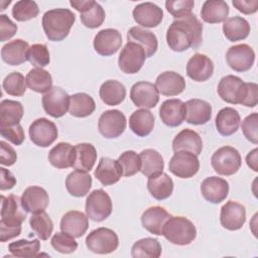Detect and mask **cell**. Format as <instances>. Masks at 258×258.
I'll return each mask as SVG.
<instances>
[{
	"mask_svg": "<svg viewBox=\"0 0 258 258\" xmlns=\"http://www.w3.org/2000/svg\"><path fill=\"white\" fill-rule=\"evenodd\" d=\"M21 203L27 213H39L44 211L49 204L48 194L44 188L32 185L23 191L21 196Z\"/></svg>",
	"mask_w": 258,
	"mask_h": 258,
	"instance_id": "obj_23",
	"label": "cell"
},
{
	"mask_svg": "<svg viewBox=\"0 0 258 258\" xmlns=\"http://www.w3.org/2000/svg\"><path fill=\"white\" fill-rule=\"evenodd\" d=\"M128 41H133L141 45L145 51L146 57L152 56L158 47L156 35L141 26H133L127 32Z\"/></svg>",
	"mask_w": 258,
	"mask_h": 258,
	"instance_id": "obj_32",
	"label": "cell"
},
{
	"mask_svg": "<svg viewBox=\"0 0 258 258\" xmlns=\"http://www.w3.org/2000/svg\"><path fill=\"white\" fill-rule=\"evenodd\" d=\"M94 49L103 56H110L116 53L122 45V35L114 28L100 30L94 37Z\"/></svg>",
	"mask_w": 258,
	"mask_h": 258,
	"instance_id": "obj_16",
	"label": "cell"
},
{
	"mask_svg": "<svg viewBox=\"0 0 258 258\" xmlns=\"http://www.w3.org/2000/svg\"><path fill=\"white\" fill-rule=\"evenodd\" d=\"M118 161L121 165L124 176H132L140 171L141 159L139 154L133 150H127L121 153L118 157Z\"/></svg>",
	"mask_w": 258,
	"mask_h": 258,
	"instance_id": "obj_50",
	"label": "cell"
},
{
	"mask_svg": "<svg viewBox=\"0 0 258 258\" xmlns=\"http://www.w3.org/2000/svg\"><path fill=\"white\" fill-rule=\"evenodd\" d=\"M220 222L223 228L229 231H236L243 227L246 222V209L243 205L228 201L222 208Z\"/></svg>",
	"mask_w": 258,
	"mask_h": 258,
	"instance_id": "obj_17",
	"label": "cell"
},
{
	"mask_svg": "<svg viewBox=\"0 0 258 258\" xmlns=\"http://www.w3.org/2000/svg\"><path fill=\"white\" fill-rule=\"evenodd\" d=\"M201 192L207 202L220 204L226 200L229 194V183L218 176H209L201 184Z\"/></svg>",
	"mask_w": 258,
	"mask_h": 258,
	"instance_id": "obj_20",
	"label": "cell"
},
{
	"mask_svg": "<svg viewBox=\"0 0 258 258\" xmlns=\"http://www.w3.org/2000/svg\"><path fill=\"white\" fill-rule=\"evenodd\" d=\"M130 99L136 107L154 108L159 101V92L154 84L141 81L135 83L130 90Z\"/></svg>",
	"mask_w": 258,
	"mask_h": 258,
	"instance_id": "obj_15",
	"label": "cell"
},
{
	"mask_svg": "<svg viewBox=\"0 0 258 258\" xmlns=\"http://www.w3.org/2000/svg\"><path fill=\"white\" fill-rule=\"evenodd\" d=\"M27 60L36 68L46 67L50 61L47 46L42 43H35L29 46L27 51Z\"/></svg>",
	"mask_w": 258,
	"mask_h": 258,
	"instance_id": "obj_51",
	"label": "cell"
},
{
	"mask_svg": "<svg viewBox=\"0 0 258 258\" xmlns=\"http://www.w3.org/2000/svg\"><path fill=\"white\" fill-rule=\"evenodd\" d=\"M39 13V8L36 2L32 0L17 1L12 8V16L17 21L23 22L35 18Z\"/></svg>",
	"mask_w": 258,
	"mask_h": 258,
	"instance_id": "obj_48",
	"label": "cell"
},
{
	"mask_svg": "<svg viewBox=\"0 0 258 258\" xmlns=\"http://www.w3.org/2000/svg\"><path fill=\"white\" fill-rule=\"evenodd\" d=\"M257 152L258 149L255 148L252 151H250L246 156V162L247 165L254 171H258V162H257Z\"/></svg>",
	"mask_w": 258,
	"mask_h": 258,
	"instance_id": "obj_61",
	"label": "cell"
},
{
	"mask_svg": "<svg viewBox=\"0 0 258 258\" xmlns=\"http://www.w3.org/2000/svg\"><path fill=\"white\" fill-rule=\"evenodd\" d=\"M141 159L140 171L143 175L147 177L155 176L163 172L164 161L162 155L155 149L147 148L140 152Z\"/></svg>",
	"mask_w": 258,
	"mask_h": 258,
	"instance_id": "obj_38",
	"label": "cell"
},
{
	"mask_svg": "<svg viewBox=\"0 0 258 258\" xmlns=\"http://www.w3.org/2000/svg\"><path fill=\"white\" fill-rule=\"evenodd\" d=\"M185 104V121L192 125H204L212 118V106L201 99H190Z\"/></svg>",
	"mask_w": 258,
	"mask_h": 258,
	"instance_id": "obj_27",
	"label": "cell"
},
{
	"mask_svg": "<svg viewBox=\"0 0 258 258\" xmlns=\"http://www.w3.org/2000/svg\"><path fill=\"white\" fill-rule=\"evenodd\" d=\"M154 115L147 109L134 111L129 118L131 131L139 137H145L151 133L154 127Z\"/></svg>",
	"mask_w": 258,
	"mask_h": 258,
	"instance_id": "obj_34",
	"label": "cell"
},
{
	"mask_svg": "<svg viewBox=\"0 0 258 258\" xmlns=\"http://www.w3.org/2000/svg\"><path fill=\"white\" fill-rule=\"evenodd\" d=\"M194 6L192 0H167L165 2L166 10L176 19L190 14Z\"/></svg>",
	"mask_w": 258,
	"mask_h": 258,
	"instance_id": "obj_53",
	"label": "cell"
},
{
	"mask_svg": "<svg viewBox=\"0 0 258 258\" xmlns=\"http://www.w3.org/2000/svg\"><path fill=\"white\" fill-rule=\"evenodd\" d=\"M147 189L155 200L162 201L171 196L173 191V181L167 173L161 172L158 175L148 177Z\"/></svg>",
	"mask_w": 258,
	"mask_h": 258,
	"instance_id": "obj_41",
	"label": "cell"
},
{
	"mask_svg": "<svg viewBox=\"0 0 258 258\" xmlns=\"http://www.w3.org/2000/svg\"><path fill=\"white\" fill-rule=\"evenodd\" d=\"M126 123V117L120 110H107L99 118L98 129L105 138H117L125 131Z\"/></svg>",
	"mask_w": 258,
	"mask_h": 258,
	"instance_id": "obj_12",
	"label": "cell"
},
{
	"mask_svg": "<svg viewBox=\"0 0 258 258\" xmlns=\"http://www.w3.org/2000/svg\"><path fill=\"white\" fill-rule=\"evenodd\" d=\"M27 87L36 93H46L52 88L51 75L42 68H34L26 75Z\"/></svg>",
	"mask_w": 258,
	"mask_h": 258,
	"instance_id": "obj_44",
	"label": "cell"
},
{
	"mask_svg": "<svg viewBox=\"0 0 258 258\" xmlns=\"http://www.w3.org/2000/svg\"><path fill=\"white\" fill-rule=\"evenodd\" d=\"M257 127H258V114L252 113L248 115L243 121H242V132L247 140L252 142L253 144L258 143V133H257Z\"/></svg>",
	"mask_w": 258,
	"mask_h": 258,
	"instance_id": "obj_54",
	"label": "cell"
},
{
	"mask_svg": "<svg viewBox=\"0 0 258 258\" xmlns=\"http://www.w3.org/2000/svg\"><path fill=\"white\" fill-rule=\"evenodd\" d=\"M203 41V24L192 13L175 19L167 28L166 42L176 52L197 49Z\"/></svg>",
	"mask_w": 258,
	"mask_h": 258,
	"instance_id": "obj_1",
	"label": "cell"
},
{
	"mask_svg": "<svg viewBox=\"0 0 258 258\" xmlns=\"http://www.w3.org/2000/svg\"><path fill=\"white\" fill-rule=\"evenodd\" d=\"M245 89V82L237 76L223 77L218 84L217 92L221 99L229 104H240Z\"/></svg>",
	"mask_w": 258,
	"mask_h": 258,
	"instance_id": "obj_18",
	"label": "cell"
},
{
	"mask_svg": "<svg viewBox=\"0 0 258 258\" xmlns=\"http://www.w3.org/2000/svg\"><path fill=\"white\" fill-rule=\"evenodd\" d=\"M226 60L229 67L235 72H247L254 64L255 52L253 48L246 43L233 45L227 50Z\"/></svg>",
	"mask_w": 258,
	"mask_h": 258,
	"instance_id": "obj_14",
	"label": "cell"
},
{
	"mask_svg": "<svg viewBox=\"0 0 258 258\" xmlns=\"http://www.w3.org/2000/svg\"><path fill=\"white\" fill-rule=\"evenodd\" d=\"M87 248L96 254H109L114 252L119 246L117 234L105 227L98 228L90 232L86 237Z\"/></svg>",
	"mask_w": 258,
	"mask_h": 258,
	"instance_id": "obj_6",
	"label": "cell"
},
{
	"mask_svg": "<svg viewBox=\"0 0 258 258\" xmlns=\"http://www.w3.org/2000/svg\"><path fill=\"white\" fill-rule=\"evenodd\" d=\"M171 215L160 206H153L145 210L141 216V223L145 230L149 233L161 236L164 223Z\"/></svg>",
	"mask_w": 258,
	"mask_h": 258,
	"instance_id": "obj_25",
	"label": "cell"
},
{
	"mask_svg": "<svg viewBox=\"0 0 258 258\" xmlns=\"http://www.w3.org/2000/svg\"><path fill=\"white\" fill-rule=\"evenodd\" d=\"M145 58L146 54L141 45L133 41H127L119 54L118 66L123 73L134 75L141 70Z\"/></svg>",
	"mask_w": 258,
	"mask_h": 258,
	"instance_id": "obj_8",
	"label": "cell"
},
{
	"mask_svg": "<svg viewBox=\"0 0 258 258\" xmlns=\"http://www.w3.org/2000/svg\"><path fill=\"white\" fill-rule=\"evenodd\" d=\"M86 215L95 222L106 220L112 213V201L103 189H95L89 194L86 200Z\"/></svg>",
	"mask_w": 258,
	"mask_h": 258,
	"instance_id": "obj_7",
	"label": "cell"
},
{
	"mask_svg": "<svg viewBox=\"0 0 258 258\" xmlns=\"http://www.w3.org/2000/svg\"><path fill=\"white\" fill-rule=\"evenodd\" d=\"M0 133L3 138L7 139L14 145H21L25 139L24 130L20 124L0 127Z\"/></svg>",
	"mask_w": 258,
	"mask_h": 258,
	"instance_id": "obj_55",
	"label": "cell"
},
{
	"mask_svg": "<svg viewBox=\"0 0 258 258\" xmlns=\"http://www.w3.org/2000/svg\"><path fill=\"white\" fill-rule=\"evenodd\" d=\"M241 122V117L237 110L231 107L221 109L216 116L217 131L225 137L231 136L237 132Z\"/></svg>",
	"mask_w": 258,
	"mask_h": 258,
	"instance_id": "obj_30",
	"label": "cell"
},
{
	"mask_svg": "<svg viewBox=\"0 0 258 258\" xmlns=\"http://www.w3.org/2000/svg\"><path fill=\"white\" fill-rule=\"evenodd\" d=\"M162 252L161 245L157 239L147 237L136 241L131 248L134 258H158Z\"/></svg>",
	"mask_w": 258,
	"mask_h": 258,
	"instance_id": "obj_45",
	"label": "cell"
},
{
	"mask_svg": "<svg viewBox=\"0 0 258 258\" xmlns=\"http://www.w3.org/2000/svg\"><path fill=\"white\" fill-rule=\"evenodd\" d=\"M71 6L80 12L82 23L88 28L100 27L105 20L103 7L94 0H72Z\"/></svg>",
	"mask_w": 258,
	"mask_h": 258,
	"instance_id": "obj_10",
	"label": "cell"
},
{
	"mask_svg": "<svg viewBox=\"0 0 258 258\" xmlns=\"http://www.w3.org/2000/svg\"><path fill=\"white\" fill-rule=\"evenodd\" d=\"M92 181V176L88 172L75 170L67 176L66 187L71 196L82 198L91 189Z\"/></svg>",
	"mask_w": 258,
	"mask_h": 258,
	"instance_id": "obj_36",
	"label": "cell"
},
{
	"mask_svg": "<svg viewBox=\"0 0 258 258\" xmlns=\"http://www.w3.org/2000/svg\"><path fill=\"white\" fill-rule=\"evenodd\" d=\"M94 175L103 185H112L120 180L123 173L118 160L102 157L95 169Z\"/></svg>",
	"mask_w": 258,
	"mask_h": 258,
	"instance_id": "obj_26",
	"label": "cell"
},
{
	"mask_svg": "<svg viewBox=\"0 0 258 258\" xmlns=\"http://www.w3.org/2000/svg\"><path fill=\"white\" fill-rule=\"evenodd\" d=\"M3 89L4 91L11 96L21 97L26 91V79L19 72L10 73L3 80Z\"/></svg>",
	"mask_w": 258,
	"mask_h": 258,
	"instance_id": "obj_49",
	"label": "cell"
},
{
	"mask_svg": "<svg viewBox=\"0 0 258 258\" xmlns=\"http://www.w3.org/2000/svg\"><path fill=\"white\" fill-rule=\"evenodd\" d=\"M75 147L73 167L76 170L89 172L93 169L97 160V150L91 143H79Z\"/></svg>",
	"mask_w": 258,
	"mask_h": 258,
	"instance_id": "obj_33",
	"label": "cell"
},
{
	"mask_svg": "<svg viewBox=\"0 0 258 258\" xmlns=\"http://www.w3.org/2000/svg\"><path fill=\"white\" fill-rule=\"evenodd\" d=\"M99 95L106 105L117 106L124 101L126 97V88L119 81L108 80L101 85Z\"/></svg>",
	"mask_w": 258,
	"mask_h": 258,
	"instance_id": "obj_40",
	"label": "cell"
},
{
	"mask_svg": "<svg viewBox=\"0 0 258 258\" xmlns=\"http://www.w3.org/2000/svg\"><path fill=\"white\" fill-rule=\"evenodd\" d=\"M258 103V85L255 83H245L244 94L240 105L246 107H255Z\"/></svg>",
	"mask_w": 258,
	"mask_h": 258,
	"instance_id": "obj_57",
	"label": "cell"
},
{
	"mask_svg": "<svg viewBox=\"0 0 258 258\" xmlns=\"http://www.w3.org/2000/svg\"><path fill=\"white\" fill-rule=\"evenodd\" d=\"M233 5L244 14H253L258 10V0H233Z\"/></svg>",
	"mask_w": 258,
	"mask_h": 258,
	"instance_id": "obj_59",
	"label": "cell"
},
{
	"mask_svg": "<svg viewBox=\"0 0 258 258\" xmlns=\"http://www.w3.org/2000/svg\"><path fill=\"white\" fill-rule=\"evenodd\" d=\"M60 230L74 238H81L89 228V218L83 212H67L60 220Z\"/></svg>",
	"mask_w": 258,
	"mask_h": 258,
	"instance_id": "obj_24",
	"label": "cell"
},
{
	"mask_svg": "<svg viewBox=\"0 0 258 258\" xmlns=\"http://www.w3.org/2000/svg\"><path fill=\"white\" fill-rule=\"evenodd\" d=\"M0 173H1V181H0L1 190H7L14 187V185L16 184V178L14 177V175L4 167L0 168Z\"/></svg>",
	"mask_w": 258,
	"mask_h": 258,
	"instance_id": "obj_60",
	"label": "cell"
},
{
	"mask_svg": "<svg viewBox=\"0 0 258 258\" xmlns=\"http://www.w3.org/2000/svg\"><path fill=\"white\" fill-rule=\"evenodd\" d=\"M214 170L221 175H233L242 165V158L239 151L232 146H223L217 149L211 158Z\"/></svg>",
	"mask_w": 258,
	"mask_h": 258,
	"instance_id": "obj_5",
	"label": "cell"
},
{
	"mask_svg": "<svg viewBox=\"0 0 258 258\" xmlns=\"http://www.w3.org/2000/svg\"><path fill=\"white\" fill-rule=\"evenodd\" d=\"M168 169L179 178H190L200 169L198 155L188 151H176L169 160Z\"/></svg>",
	"mask_w": 258,
	"mask_h": 258,
	"instance_id": "obj_9",
	"label": "cell"
},
{
	"mask_svg": "<svg viewBox=\"0 0 258 258\" xmlns=\"http://www.w3.org/2000/svg\"><path fill=\"white\" fill-rule=\"evenodd\" d=\"M42 107L53 118L62 117L70 107V96L59 87H52L42 96Z\"/></svg>",
	"mask_w": 258,
	"mask_h": 258,
	"instance_id": "obj_13",
	"label": "cell"
},
{
	"mask_svg": "<svg viewBox=\"0 0 258 258\" xmlns=\"http://www.w3.org/2000/svg\"><path fill=\"white\" fill-rule=\"evenodd\" d=\"M0 163L2 165L11 166L17 160V154L12 146L4 140L0 141Z\"/></svg>",
	"mask_w": 258,
	"mask_h": 258,
	"instance_id": "obj_58",
	"label": "cell"
},
{
	"mask_svg": "<svg viewBox=\"0 0 258 258\" xmlns=\"http://www.w3.org/2000/svg\"><path fill=\"white\" fill-rule=\"evenodd\" d=\"M8 249L15 257L32 258L37 257L40 251V242L38 239L17 240L9 244Z\"/></svg>",
	"mask_w": 258,
	"mask_h": 258,
	"instance_id": "obj_47",
	"label": "cell"
},
{
	"mask_svg": "<svg viewBox=\"0 0 258 258\" xmlns=\"http://www.w3.org/2000/svg\"><path fill=\"white\" fill-rule=\"evenodd\" d=\"M159 116L166 126L177 127L185 119V104L179 99L166 100L159 108Z\"/></svg>",
	"mask_w": 258,
	"mask_h": 258,
	"instance_id": "obj_22",
	"label": "cell"
},
{
	"mask_svg": "<svg viewBox=\"0 0 258 258\" xmlns=\"http://www.w3.org/2000/svg\"><path fill=\"white\" fill-rule=\"evenodd\" d=\"M223 32L226 38L231 42L243 40L247 38L250 33V24L241 16L230 17L224 21Z\"/></svg>",
	"mask_w": 258,
	"mask_h": 258,
	"instance_id": "obj_39",
	"label": "cell"
},
{
	"mask_svg": "<svg viewBox=\"0 0 258 258\" xmlns=\"http://www.w3.org/2000/svg\"><path fill=\"white\" fill-rule=\"evenodd\" d=\"M96 103L94 99L86 93H77L70 96L69 112L77 118H85L94 113Z\"/></svg>",
	"mask_w": 258,
	"mask_h": 258,
	"instance_id": "obj_42",
	"label": "cell"
},
{
	"mask_svg": "<svg viewBox=\"0 0 258 258\" xmlns=\"http://www.w3.org/2000/svg\"><path fill=\"white\" fill-rule=\"evenodd\" d=\"M132 14L135 22L145 28L156 27L163 19V10L152 2H144L136 5Z\"/></svg>",
	"mask_w": 258,
	"mask_h": 258,
	"instance_id": "obj_19",
	"label": "cell"
},
{
	"mask_svg": "<svg viewBox=\"0 0 258 258\" xmlns=\"http://www.w3.org/2000/svg\"><path fill=\"white\" fill-rule=\"evenodd\" d=\"M214 73V63L203 53L194 54L186 63V75L196 82L208 81Z\"/></svg>",
	"mask_w": 258,
	"mask_h": 258,
	"instance_id": "obj_21",
	"label": "cell"
},
{
	"mask_svg": "<svg viewBox=\"0 0 258 258\" xmlns=\"http://www.w3.org/2000/svg\"><path fill=\"white\" fill-rule=\"evenodd\" d=\"M75 147L68 142H59L48 152V161L52 166L59 169L73 167Z\"/></svg>",
	"mask_w": 258,
	"mask_h": 258,
	"instance_id": "obj_35",
	"label": "cell"
},
{
	"mask_svg": "<svg viewBox=\"0 0 258 258\" xmlns=\"http://www.w3.org/2000/svg\"><path fill=\"white\" fill-rule=\"evenodd\" d=\"M229 15V6L223 0H207L201 10L202 19L207 23L224 22Z\"/></svg>",
	"mask_w": 258,
	"mask_h": 258,
	"instance_id": "obj_37",
	"label": "cell"
},
{
	"mask_svg": "<svg viewBox=\"0 0 258 258\" xmlns=\"http://www.w3.org/2000/svg\"><path fill=\"white\" fill-rule=\"evenodd\" d=\"M17 25L10 20V18L5 15H0V41H6L13 37L17 32Z\"/></svg>",
	"mask_w": 258,
	"mask_h": 258,
	"instance_id": "obj_56",
	"label": "cell"
},
{
	"mask_svg": "<svg viewBox=\"0 0 258 258\" xmlns=\"http://www.w3.org/2000/svg\"><path fill=\"white\" fill-rule=\"evenodd\" d=\"M172 149L176 151H188L200 155L203 150V140L200 134L191 129H183L174 137Z\"/></svg>",
	"mask_w": 258,
	"mask_h": 258,
	"instance_id": "obj_29",
	"label": "cell"
},
{
	"mask_svg": "<svg viewBox=\"0 0 258 258\" xmlns=\"http://www.w3.org/2000/svg\"><path fill=\"white\" fill-rule=\"evenodd\" d=\"M26 214L21 198L15 195L1 196L0 241L2 243L20 235L21 225L26 218Z\"/></svg>",
	"mask_w": 258,
	"mask_h": 258,
	"instance_id": "obj_2",
	"label": "cell"
},
{
	"mask_svg": "<svg viewBox=\"0 0 258 258\" xmlns=\"http://www.w3.org/2000/svg\"><path fill=\"white\" fill-rule=\"evenodd\" d=\"M28 133L30 140L39 147H48L58 136L56 125L46 118L34 120L29 126Z\"/></svg>",
	"mask_w": 258,
	"mask_h": 258,
	"instance_id": "obj_11",
	"label": "cell"
},
{
	"mask_svg": "<svg viewBox=\"0 0 258 258\" xmlns=\"http://www.w3.org/2000/svg\"><path fill=\"white\" fill-rule=\"evenodd\" d=\"M162 236L170 243L178 246L190 244L197 237V229L191 221L181 216H171L164 223Z\"/></svg>",
	"mask_w": 258,
	"mask_h": 258,
	"instance_id": "obj_4",
	"label": "cell"
},
{
	"mask_svg": "<svg viewBox=\"0 0 258 258\" xmlns=\"http://www.w3.org/2000/svg\"><path fill=\"white\" fill-rule=\"evenodd\" d=\"M76 21V15L67 8L46 11L42 16V28L50 41H61L70 33Z\"/></svg>",
	"mask_w": 258,
	"mask_h": 258,
	"instance_id": "obj_3",
	"label": "cell"
},
{
	"mask_svg": "<svg viewBox=\"0 0 258 258\" xmlns=\"http://www.w3.org/2000/svg\"><path fill=\"white\" fill-rule=\"evenodd\" d=\"M23 113V106L20 102L3 100L0 103V127L19 124Z\"/></svg>",
	"mask_w": 258,
	"mask_h": 258,
	"instance_id": "obj_43",
	"label": "cell"
},
{
	"mask_svg": "<svg viewBox=\"0 0 258 258\" xmlns=\"http://www.w3.org/2000/svg\"><path fill=\"white\" fill-rule=\"evenodd\" d=\"M29 225L40 240H47L53 230V223L44 211L32 214L29 219Z\"/></svg>",
	"mask_w": 258,
	"mask_h": 258,
	"instance_id": "obj_46",
	"label": "cell"
},
{
	"mask_svg": "<svg viewBox=\"0 0 258 258\" xmlns=\"http://www.w3.org/2000/svg\"><path fill=\"white\" fill-rule=\"evenodd\" d=\"M50 244L54 250L62 254L73 253L78 248V243L75 238L64 232L55 233L50 240Z\"/></svg>",
	"mask_w": 258,
	"mask_h": 258,
	"instance_id": "obj_52",
	"label": "cell"
},
{
	"mask_svg": "<svg viewBox=\"0 0 258 258\" xmlns=\"http://www.w3.org/2000/svg\"><path fill=\"white\" fill-rule=\"evenodd\" d=\"M29 45L23 39H14L2 46L1 57L10 66H19L27 60Z\"/></svg>",
	"mask_w": 258,
	"mask_h": 258,
	"instance_id": "obj_31",
	"label": "cell"
},
{
	"mask_svg": "<svg viewBox=\"0 0 258 258\" xmlns=\"http://www.w3.org/2000/svg\"><path fill=\"white\" fill-rule=\"evenodd\" d=\"M158 92L164 96H177L185 89L184 78L175 72L161 73L155 81Z\"/></svg>",
	"mask_w": 258,
	"mask_h": 258,
	"instance_id": "obj_28",
	"label": "cell"
}]
</instances>
